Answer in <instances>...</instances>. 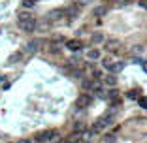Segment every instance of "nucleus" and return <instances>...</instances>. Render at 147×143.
Listing matches in <instances>:
<instances>
[{
	"instance_id": "1",
	"label": "nucleus",
	"mask_w": 147,
	"mask_h": 143,
	"mask_svg": "<svg viewBox=\"0 0 147 143\" xmlns=\"http://www.w3.org/2000/svg\"><path fill=\"white\" fill-rule=\"evenodd\" d=\"M19 28H21L23 32H26V34H30V32L38 30V21L36 19H30V21H23V23H17Z\"/></svg>"
},
{
	"instance_id": "2",
	"label": "nucleus",
	"mask_w": 147,
	"mask_h": 143,
	"mask_svg": "<svg viewBox=\"0 0 147 143\" xmlns=\"http://www.w3.org/2000/svg\"><path fill=\"white\" fill-rule=\"evenodd\" d=\"M55 136H57V132H55V130H45V132H42V134H38V138L34 139V143H45V141H51Z\"/></svg>"
},
{
	"instance_id": "3",
	"label": "nucleus",
	"mask_w": 147,
	"mask_h": 143,
	"mask_svg": "<svg viewBox=\"0 0 147 143\" xmlns=\"http://www.w3.org/2000/svg\"><path fill=\"white\" fill-rule=\"evenodd\" d=\"M123 70H125V62L123 60H113L111 64L108 66V74H119V72H123Z\"/></svg>"
},
{
	"instance_id": "4",
	"label": "nucleus",
	"mask_w": 147,
	"mask_h": 143,
	"mask_svg": "<svg viewBox=\"0 0 147 143\" xmlns=\"http://www.w3.org/2000/svg\"><path fill=\"white\" fill-rule=\"evenodd\" d=\"M79 9H81V4H72V6H68V8L64 9V13H66L68 19H76L79 15Z\"/></svg>"
},
{
	"instance_id": "5",
	"label": "nucleus",
	"mask_w": 147,
	"mask_h": 143,
	"mask_svg": "<svg viewBox=\"0 0 147 143\" xmlns=\"http://www.w3.org/2000/svg\"><path fill=\"white\" fill-rule=\"evenodd\" d=\"M91 102H92V98L89 94H79V98H78V109H87L89 105H91Z\"/></svg>"
},
{
	"instance_id": "6",
	"label": "nucleus",
	"mask_w": 147,
	"mask_h": 143,
	"mask_svg": "<svg viewBox=\"0 0 147 143\" xmlns=\"http://www.w3.org/2000/svg\"><path fill=\"white\" fill-rule=\"evenodd\" d=\"M66 47H68L70 51L78 53V51L83 49V44H81V40H66Z\"/></svg>"
},
{
	"instance_id": "7",
	"label": "nucleus",
	"mask_w": 147,
	"mask_h": 143,
	"mask_svg": "<svg viewBox=\"0 0 147 143\" xmlns=\"http://www.w3.org/2000/svg\"><path fill=\"white\" fill-rule=\"evenodd\" d=\"M66 13H64V9H61V8H55V9H51V11L47 13V19H51V21H61L62 17H64Z\"/></svg>"
},
{
	"instance_id": "8",
	"label": "nucleus",
	"mask_w": 147,
	"mask_h": 143,
	"mask_svg": "<svg viewBox=\"0 0 147 143\" xmlns=\"http://www.w3.org/2000/svg\"><path fill=\"white\" fill-rule=\"evenodd\" d=\"M108 11H109V8L106 4H100V6H94V9H92V15L94 17H104V15H108Z\"/></svg>"
},
{
	"instance_id": "9",
	"label": "nucleus",
	"mask_w": 147,
	"mask_h": 143,
	"mask_svg": "<svg viewBox=\"0 0 147 143\" xmlns=\"http://www.w3.org/2000/svg\"><path fill=\"white\" fill-rule=\"evenodd\" d=\"M100 58H102V51L100 49L92 47V49L87 51V60H100Z\"/></svg>"
},
{
	"instance_id": "10",
	"label": "nucleus",
	"mask_w": 147,
	"mask_h": 143,
	"mask_svg": "<svg viewBox=\"0 0 147 143\" xmlns=\"http://www.w3.org/2000/svg\"><path fill=\"white\" fill-rule=\"evenodd\" d=\"M91 42H92V45H100V44H104V42H106V36L102 34V32H92Z\"/></svg>"
},
{
	"instance_id": "11",
	"label": "nucleus",
	"mask_w": 147,
	"mask_h": 143,
	"mask_svg": "<svg viewBox=\"0 0 147 143\" xmlns=\"http://www.w3.org/2000/svg\"><path fill=\"white\" fill-rule=\"evenodd\" d=\"M49 28H51V19H42V21H38V32H47Z\"/></svg>"
},
{
	"instance_id": "12",
	"label": "nucleus",
	"mask_w": 147,
	"mask_h": 143,
	"mask_svg": "<svg viewBox=\"0 0 147 143\" xmlns=\"http://www.w3.org/2000/svg\"><path fill=\"white\" fill-rule=\"evenodd\" d=\"M30 19H34V17H32V13L28 11V9H23V11H19V13H17V23L30 21Z\"/></svg>"
},
{
	"instance_id": "13",
	"label": "nucleus",
	"mask_w": 147,
	"mask_h": 143,
	"mask_svg": "<svg viewBox=\"0 0 147 143\" xmlns=\"http://www.w3.org/2000/svg\"><path fill=\"white\" fill-rule=\"evenodd\" d=\"M38 49H40V42H38V40H32V42H28V44L25 45L26 53H36Z\"/></svg>"
},
{
	"instance_id": "14",
	"label": "nucleus",
	"mask_w": 147,
	"mask_h": 143,
	"mask_svg": "<svg viewBox=\"0 0 147 143\" xmlns=\"http://www.w3.org/2000/svg\"><path fill=\"white\" fill-rule=\"evenodd\" d=\"M21 58H23V53L21 51H15V53H11V55L8 56V64H17Z\"/></svg>"
},
{
	"instance_id": "15",
	"label": "nucleus",
	"mask_w": 147,
	"mask_h": 143,
	"mask_svg": "<svg viewBox=\"0 0 147 143\" xmlns=\"http://www.w3.org/2000/svg\"><path fill=\"white\" fill-rule=\"evenodd\" d=\"M104 83L108 85V87H115V85H117V75L115 74H108L104 77Z\"/></svg>"
},
{
	"instance_id": "16",
	"label": "nucleus",
	"mask_w": 147,
	"mask_h": 143,
	"mask_svg": "<svg viewBox=\"0 0 147 143\" xmlns=\"http://www.w3.org/2000/svg\"><path fill=\"white\" fill-rule=\"evenodd\" d=\"M70 74H72V77H76V79H83V70L81 68H72Z\"/></svg>"
},
{
	"instance_id": "17",
	"label": "nucleus",
	"mask_w": 147,
	"mask_h": 143,
	"mask_svg": "<svg viewBox=\"0 0 147 143\" xmlns=\"http://www.w3.org/2000/svg\"><path fill=\"white\" fill-rule=\"evenodd\" d=\"M126 98L138 100V98H140V91H138V89H132V91H128V92H126Z\"/></svg>"
},
{
	"instance_id": "18",
	"label": "nucleus",
	"mask_w": 147,
	"mask_h": 143,
	"mask_svg": "<svg viewBox=\"0 0 147 143\" xmlns=\"http://www.w3.org/2000/svg\"><path fill=\"white\" fill-rule=\"evenodd\" d=\"M49 53H51V55H59V53H61V45L59 44H49Z\"/></svg>"
},
{
	"instance_id": "19",
	"label": "nucleus",
	"mask_w": 147,
	"mask_h": 143,
	"mask_svg": "<svg viewBox=\"0 0 147 143\" xmlns=\"http://www.w3.org/2000/svg\"><path fill=\"white\" fill-rule=\"evenodd\" d=\"M81 87L85 89V91H92V87H94V81H87V79H83V81H81Z\"/></svg>"
},
{
	"instance_id": "20",
	"label": "nucleus",
	"mask_w": 147,
	"mask_h": 143,
	"mask_svg": "<svg viewBox=\"0 0 147 143\" xmlns=\"http://www.w3.org/2000/svg\"><path fill=\"white\" fill-rule=\"evenodd\" d=\"M74 130H76V132H85V122H83V121H78L76 124H74Z\"/></svg>"
},
{
	"instance_id": "21",
	"label": "nucleus",
	"mask_w": 147,
	"mask_h": 143,
	"mask_svg": "<svg viewBox=\"0 0 147 143\" xmlns=\"http://www.w3.org/2000/svg\"><path fill=\"white\" fill-rule=\"evenodd\" d=\"M117 141V136L115 134H106L104 136V143H115Z\"/></svg>"
},
{
	"instance_id": "22",
	"label": "nucleus",
	"mask_w": 147,
	"mask_h": 143,
	"mask_svg": "<svg viewBox=\"0 0 147 143\" xmlns=\"http://www.w3.org/2000/svg\"><path fill=\"white\" fill-rule=\"evenodd\" d=\"M36 6V0H23V8L25 9H30Z\"/></svg>"
},
{
	"instance_id": "23",
	"label": "nucleus",
	"mask_w": 147,
	"mask_h": 143,
	"mask_svg": "<svg viewBox=\"0 0 147 143\" xmlns=\"http://www.w3.org/2000/svg\"><path fill=\"white\" fill-rule=\"evenodd\" d=\"M100 79H102V72L92 68V81H100Z\"/></svg>"
},
{
	"instance_id": "24",
	"label": "nucleus",
	"mask_w": 147,
	"mask_h": 143,
	"mask_svg": "<svg viewBox=\"0 0 147 143\" xmlns=\"http://www.w3.org/2000/svg\"><path fill=\"white\" fill-rule=\"evenodd\" d=\"M138 104H140V107L147 109V96H140V98H138Z\"/></svg>"
},
{
	"instance_id": "25",
	"label": "nucleus",
	"mask_w": 147,
	"mask_h": 143,
	"mask_svg": "<svg viewBox=\"0 0 147 143\" xmlns=\"http://www.w3.org/2000/svg\"><path fill=\"white\" fill-rule=\"evenodd\" d=\"M17 143H30V141H28V139H19Z\"/></svg>"
},
{
	"instance_id": "26",
	"label": "nucleus",
	"mask_w": 147,
	"mask_h": 143,
	"mask_svg": "<svg viewBox=\"0 0 147 143\" xmlns=\"http://www.w3.org/2000/svg\"><path fill=\"white\" fill-rule=\"evenodd\" d=\"M61 143H68V141H61Z\"/></svg>"
},
{
	"instance_id": "27",
	"label": "nucleus",
	"mask_w": 147,
	"mask_h": 143,
	"mask_svg": "<svg viewBox=\"0 0 147 143\" xmlns=\"http://www.w3.org/2000/svg\"><path fill=\"white\" fill-rule=\"evenodd\" d=\"M9 143H13V141H9Z\"/></svg>"
}]
</instances>
